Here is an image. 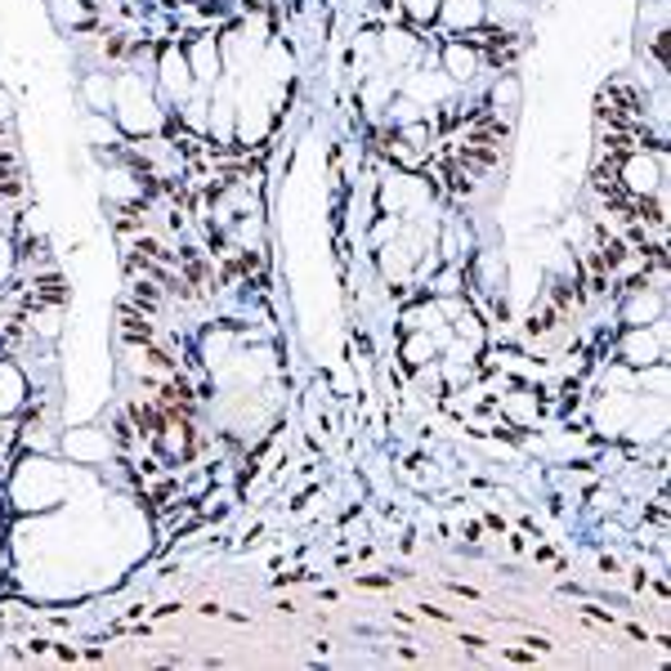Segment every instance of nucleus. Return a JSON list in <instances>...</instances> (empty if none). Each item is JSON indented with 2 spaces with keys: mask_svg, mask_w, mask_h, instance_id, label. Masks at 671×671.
<instances>
[{
  "mask_svg": "<svg viewBox=\"0 0 671 671\" xmlns=\"http://www.w3.org/2000/svg\"><path fill=\"white\" fill-rule=\"evenodd\" d=\"M157 90L170 107H179L183 99H193L198 81H193V67H189V50L183 46H162L157 50Z\"/></svg>",
  "mask_w": 671,
  "mask_h": 671,
  "instance_id": "obj_1",
  "label": "nucleus"
},
{
  "mask_svg": "<svg viewBox=\"0 0 671 671\" xmlns=\"http://www.w3.org/2000/svg\"><path fill=\"white\" fill-rule=\"evenodd\" d=\"M434 63H439V72L453 86H466V81H474L479 72H483V54L466 41V36H447V41H439Z\"/></svg>",
  "mask_w": 671,
  "mask_h": 671,
  "instance_id": "obj_2",
  "label": "nucleus"
},
{
  "mask_svg": "<svg viewBox=\"0 0 671 671\" xmlns=\"http://www.w3.org/2000/svg\"><path fill=\"white\" fill-rule=\"evenodd\" d=\"M662 322L667 318H658L654 327H622V341H618V358L626 363V367H654L662 354H667V345H662Z\"/></svg>",
  "mask_w": 671,
  "mask_h": 671,
  "instance_id": "obj_3",
  "label": "nucleus"
},
{
  "mask_svg": "<svg viewBox=\"0 0 671 671\" xmlns=\"http://www.w3.org/2000/svg\"><path fill=\"white\" fill-rule=\"evenodd\" d=\"M658 318H667L662 287H631V291H622V327H654Z\"/></svg>",
  "mask_w": 671,
  "mask_h": 671,
  "instance_id": "obj_4",
  "label": "nucleus"
},
{
  "mask_svg": "<svg viewBox=\"0 0 671 671\" xmlns=\"http://www.w3.org/2000/svg\"><path fill=\"white\" fill-rule=\"evenodd\" d=\"M489 23V5L483 0H439V36L447 41V36H466L474 27Z\"/></svg>",
  "mask_w": 671,
  "mask_h": 671,
  "instance_id": "obj_5",
  "label": "nucleus"
},
{
  "mask_svg": "<svg viewBox=\"0 0 671 671\" xmlns=\"http://www.w3.org/2000/svg\"><path fill=\"white\" fill-rule=\"evenodd\" d=\"M483 103H489V107L497 112V117L515 122V112L524 107V81H519L515 72H497V81L489 86V99H483Z\"/></svg>",
  "mask_w": 671,
  "mask_h": 671,
  "instance_id": "obj_6",
  "label": "nucleus"
},
{
  "mask_svg": "<svg viewBox=\"0 0 671 671\" xmlns=\"http://www.w3.org/2000/svg\"><path fill=\"white\" fill-rule=\"evenodd\" d=\"M189 67H193V81L198 86H211L219 77V46L211 41V36H189Z\"/></svg>",
  "mask_w": 671,
  "mask_h": 671,
  "instance_id": "obj_7",
  "label": "nucleus"
},
{
  "mask_svg": "<svg viewBox=\"0 0 671 671\" xmlns=\"http://www.w3.org/2000/svg\"><path fill=\"white\" fill-rule=\"evenodd\" d=\"M122 341L126 345H135V350H143V345H153L157 341V327H153V318L148 314H139L135 305H122Z\"/></svg>",
  "mask_w": 671,
  "mask_h": 671,
  "instance_id": "obj_8",
  "label": "nucleus"
},
{
  "mask_svg": "<svg viewBox=\"0 0 671 671\" xmlns=\"http://www.w3.org/2000/svg\"><path fill=\"white\" fill-rule=\"evenodd\" d=\"M470 291V274H466V265H439L434 269V278H430V295H466Z\"/></svg>",
  "mask_w": 671,
  "mask_h": 671,
  "instance_id": "obj_9",
  "label": "nucleus"
},
{
  "mask_svg": "<svg viewBox=\"0 0 671 671\" xmlns=\"http://www.w3.org/2000/svg\"><path fill=\"white\" fill-rule=\"evenodd\" d=\"M434 336L430 331H403V363L407 367H426V363H434Z\"/></svg>",
  "mask_w": 671,
  "mask_h": 671,
  "instance_id": "obj_10",
  "label": "nucleus"
},
{
  "mask_svg": "<svg viewBox=\"0 0 671 671\" xmlns=\"http://www.w3.org/2000/svg\"><path fill=\"white\" fill-rule=\"evenodd\" d=\"M86 112H112V77L107 72H90L86 86H81Z\"/></svg>",
  "mask_w": 671,
  "mask_h": 671,
  "instance_id": "obj_11",
  "label": "nucleus"
},
{
  "mask_svg": "<svg viewBox=\"0 0 671 671\" xmlns=\"http://www.w3.org/2000/svg\"><path fill=\"white\" fill-rule=\"evenodd\" d=\"M398 10L413 31H430L439 23V0H398Z\"/></svg>",
  "mask_w": 671,
  "mask_h": 671,
  "instance_id": "obj_12",
  "label": "nucleus"
},
{
  "mask_svg": "<svg viewBox=\"0 0 671 671\" xmlns=\"http://www.w3.org/2000/svg\"><path fill=\"white\" fill-rule=\"evenodd\" d=\"M578 613H582L586 622H595V626H618V618H613L609 609H600V605H582Z\"/></svg>",
  "mask_w": 671,
  "mask_h": 671,
  "instance_id": "obj_13",
  "label": "nucleus"
},
{
  "mask_svg": "<svg viewBox=\"0 0 671 671\" xmlns=\"http://www.w3.org/2000/svg\"><path fill=\"white\" fill-rule=\"evenodd\" d=\"M519 645H529L533 654H550V649H555V645H550L546 636H524V641H519Z\"/></svg>",
  "mask_w": 671,
  "mask_h": 671,
  "instance_id": "obj_14",
  "label": "nucleus"
},
{
  "mask_svg": "<svg viewBox=\"0 0 671 671\" xmlns=\"http://www.w3.org/2000/svg\"><path fill=\"white\" fill-rule=\"evenodd\" d=\"M649 578H654V573H649L645 565H636V569H631V586H636V591H645V586H649Z\"/></svg>",
  "mask_w": 671,
  "mask_h": 671,
  "instance_id": "obj_15",
  "label": "nucleus"
},
{
  "mask_svg": "<svg viewBox=\"0 0 671 671\" xmlns=\"http://www.w3.org/2000/svg\"><path fill=\"white\" fill-rule=\"evenodd\" d=\"M461 537H466V542H483V524H474V519H466V524H461Z\"/></svg>",
  "mask_w": 671,
  "mask_h": 671,
  "instance_id": "obj_16",
  "label": "nucleus"
},
{
  "mask_svg": "<svg viewBox=\"0 0 671 671\" xmlns=\"http://www.w3.org/2000/svg\"><path fill=\"white\" fill-rule=\"evenodd\" d=\"M502 658H506V662H533L537 654H533V649H506Z\"/></svg>",
  "mask_w": 671,
  "mask_h": 671,
  "instance_id": "obj_17",
  "label": "nucleus"
},
{
  "mask_svg": "<svg viewBox=\"0 0 671 671\" xmlns=\"http://www.w3.org/2000/svg\"><path fill=\"white\" fill-rule=\"evenodd\" d=\"M461 645L479 654V649H483V645H489V641H483V636H474V631H461Z\"/></svg>",
  "mask_w": 671,
  "mask_h": 671,
  "instance_id": "obj_18",
  "label": "nucleus"
},
{
  "mask_svg": "<svg viewBox=\"0 0 671 671\" xmlns=\"http://www.w3.org/2000/svg\"><path fill=\"white\" fill-rule=\"evenodd\" d=\"M447 591H453V595H466V600H479V591H474V586H461V582H447Z\"/></svg>",
  "mask_w": 671,
  "mask_h": 671,
  "instance_id": "obj_19",
  "label": "nucleus"
},
{
  "mask_svg": "<svg viewBox=\"0 0 671 671\" xmlns=\"http://www.w3.org/2000/svg\"><path fill=\"white\" fill-rule=\"evenodd\" d=\"M626 636H631V641H645V645H649V631H645V626H636V622H626Z\"/></svg>",
  "mask_w": 671,
  "mask_h": 671,
  "instance_id": "obj_20",
  "label": "nucleus"
},
{
  "mask_svg": "<svg viewBox=\"0 0 671 671\" xmlns=\"http://www.w3.org/2000/svg\"><path fill=\"white\" fill-rule=\"evenodd\" d=\"M483 524H489L493 533H506V519H502V515H489V519H483Z\"/></svg>",
  "mask_w": 671,
  "mask_h": 671,
  "instance_id": "obj_21",
  "label": "nucleus"
}]
</instances>
